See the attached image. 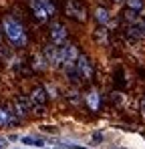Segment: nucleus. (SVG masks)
Here are the masks:
<instances>
[{"label": "nucleus", "instance_id": "nucleus-1", "mask_svg": "<svg viewBox=\"0 0 145 149\" xmlns=\"http://www.w3.org/2000/svg\"><path fill=\"white\" fill-rule=\"evenodd\" d=\"M2 32L6 36V40L14 47V49H24L28 45V34L24 24L12 14H4L2 16Z\"/></svg>", "mask_w": 145, "mask_h": 149}, {"label": "nucleus", "instance_id": "nucleus-2", "mask_svg": "<svg viewBox=\"0 0 145 149\" xmlns=\"http://www.w3.org/2000/svg\"><path fill=\"white\" fill-rule=\"evenodd\" d=\"M28 6H30L34 18H38V20H48L56 14V6L50 0H28Z\"/></svg>", "mask_w": 145, "mask_h": 149}, {"label": "nucleus", "instance_id": "nucleus-3", "mask_svg": "<svg viewBox=\"0 0 145 149\" xmlns=\"http://www.w3.org/2000/svg\"><path fill=\"white\" fill-rule=\"evenodd\" d=\"M65 12L69 18H75L77 22H87V18H89V10L83 0H67Z\"/></svg>", "mask_w": 145, "mask_h": 149}, {"label": "nucleus", "instance_id": "nucleus-4", "mask_svg": "<svg viewBox=\"0 0 145 149\" xmlns=\"http://www.w3.org/2000/svg\"><path fill=\"white\" fill-rule=\"evenodd\" d=\"M75 67H77V73L81 77V81H91L93 79L95 69H93V63L89 61L87 54H79L77 61H75Z\"/></svg>", "mask_w": 145, "mask_h": 149}, {"label": "nucleus", "instance_id": "nucleus-5", "mask_svg": "<svg viewBox=\"0 0 145 149\" xmlns=\"http://www.w3.org/2000/svg\"><path fill=\"white\" fill-rule=\"evenodd\" d=\"M69 38V30L63 22H50V42L56 47H63Z\"/></svg>", "mask_w": 145, "mask_h": 149}, {"label": "nucleus", "instance_id": "nucleus-6", "mask_svg": "<svg viewBox=\"0 0 145 149\" xmlns=\"http://www.w3.org/2000/svg\"><path fill=\"white\" fill-rule=\"evenodd\" d=\"M81 52L77 49V45H71V42H65L63 47H59V56H61V67H65V65H71L77 61V56H79Z\"/></svg>", "mask_w": 145, "mask_h": 149}, {"label": "nucleus", "instance_id": "nucleus-7", "mask_svg": "<svg viewBox=\"0 0 145 149\" xmlns=\"http://www.w3.org/2000/svg\"><path fill=\"white\" fill-rule=\"evenodd\" d=\"M30 103H32V107H36L38 109V113H45V105H47V91H45V87L43 85H36L32 91H30Z\"/></svg>", "mask_w": 145, "mask_h": 149}, {"label": "nucleus", "instance_id": "nucleus-8", "mask_svg": "<svg viewBox=\"0 0 145 149\" xmlns=\"http://www.w3.org/2000/svg\"><path fill=\"white\" fill-rule=\"evenodd\" d=\"M43 56L47 61L48 69H59L61 67V56H59V47L56 45H47L43 50Z\"/></svg>", "mask_w": 145, "mask_h": 149}, {"label": "nucleus", "instance_id": "nucleus-9", "mask_svg": "<svg viewBox=\"0 0 145 149\" xmlns=\"http://www.w3.org/2000/svg\"><path fill=\"white\" fill-rule=\"evenodd\" d=\"M12 111H14V115H16L18 119H22V117H26V115L32 111V103H30V99H26V97H16Z\"/></svg>", "mask_w": 145, "mask_h": 149}, {"label": "nucleus", "instance_id": "nucleus-10", "mask_svg": "<svg viewBox=\"0 0 145 149\" xmlns=\"http://www.w3.org/2000/svg\"><path fill=\"white\" fill-rule=\"evenodd\" d=\"M18 117L14 115V111L10 107H0V127H14L18 125Z\"/></svg>", "mask_w": 145, "mask_h": 149}, {"label": "nucleus", "instance_id": "nucleus-11", "mask_svg": "<svg viewBox=\"0 0 145 149\" xmlns=\"http://www.w3.org/2000/svg\"><path fill=\"white\" fill-rule=\"evenodd\" d=\"M93 18H95V22L99 26H109L111 24V12H109V8H105V6H97L95 10H93Z\"/></svg>", "mask_w": 145, "mask_h": 149}, {"label": "nucleus", "instance_id": "nucleus-12", "mask_svg": "<svg viewBox=\"0 0 145 149\" xmlns=\"http://www.w3.org/2000/svg\"><path fill=\"white\" fill-rule=\"evenodd\" d=\"M129 36L135 38V40L145 38V18H139V20H135V22L129 24Z\"/></svg>", "mask_w": 145, "mask_h": 149}, {"label": "nucleus", "instance_id": "nucleus-13", "mask_svg": "<svg viewBox=\"0 0 145 149\" xmlns=\"http://www.w3.org/2000/svg\"><path fill=\"white\" fill-rule=\"evenodd\" d=\"M85 103H87V107L91 109V111H99L101 109V103H103V99H101V93L99 91H89L87 95H85Z\"/></svg>", "mask_w": 145, "mask_h": 149}, {"label": "nucleus", "instance_id": "nucleus-14", "mask_svg": "<svg viewBox=\"0 0 145 149\" xmlns=\"http://www.w3.org/2000/svg\"><path fill=\"white\" fill-rule=\"evenodd\" d=\"M20 143L26 145V147H38V149L45 147V141L38 139V137H32V135H22L20 137Z\"/></svg>", "mask_w": 145, "mask_h": 149}, {"label": "nucleus", "instance_id": "nucleus-15", "mask_svg": "<svg viewBox=\"0 0 145 149\" xmlns=\"http://www.w3.org/2000/svg\"><path fill=\"white\" fill-rule=\"evenodd\" d=\"M93 38H95V42H99L101 47H105V45L109 42L107 28H105V26H97V30H95V34H93Z\"/></svg>", "mask_w": 145, "mask_h": 149}, {"label": "nucleus", "instance_id": "nucleus-16", "mask_svg": "<svg viewBox=\"0 0 145 149\" xmlns=\"http://www.w3.org/2000/svg\"><path fill=\"white\" fill-rule=\"evenodd\" d=\"M32 69H34V71H47L48 69V65H47V61H45V56H43V52H38V54L32 56Z\"/></svg>", "mask_w": 145, "mask_h": 149}, {"label": "nucleus", "instance_id": "nucleus-17", "mask_svg": "<svg viewBox=\"0 0 145 149\" xmlns=\"http://www.w3.org/2000/svg\"><path fill=\"white\" fill-rule=\"evenodd\" d=\"M125 4H127V10H133L137 14L145 8V0H125Z\"/></svg>", "mask_w": 145, "mask_h": 149}, {"label": "nucleus", "instance_id": "nucleus-18", "mask_svg": "<svg viewBox=\"0 0 145 149\" xmlns=\"http://www.w3.org/2000/svg\"><path fill=\"white\" fill-rule=\"evenodd\" d=\"M45 91H47L48 99H56V97H59V91H56V87H54L52 83H47V85H45Z\"/></svg>", "mask_w": 145, "mask_h": 149}, {"label": "nucleus", "instance_id": "nucleus-19", "mask_svg": "<svg viewBox=\"0 0 145 149\" xmlns=\"http://www.w3.org/2000/svg\"><path fill=\"white\" fill-rule=\"evenodd\" d=\"M101 143H103V133L95 131V133L91 135V145H101Z\"/></svg>", "mask_w": 145, "mask_h": 149}, {"label": "nucleus", "instance_id": "nucleus-20", "mask_svg": "<svg viewBox=\"0 0 145 149\" xmlns=\"http://www.w3.org/2000/svg\"><path fill=\"white\" fill-rule=\"evenodd\" d=\"M125 18H127L129 22H135V20H139V14L133 12V10H127V12H125Z\"/></svg>", "mask_w": 145, "mask_h": 149}, {"label": "nucleus", "instance_id": "nucleus-21", "mask_svg": "<svg viewBox=\"0 0 145 149\" xmlns=\"http://www.w3.org/2000/svg\"><path fill=\"white\" fill-rule=\"evenodd\" d=\"M8 147H10V141H8V137L0 135V149H8Z\"/></svg>", "mask_w": 145, "mask_h": 149}, {"label": "nucleus", "instance_id": "nucleus-22", "mask_svg": "<svg viewBox=\"0 0 145 149\" xmlns=\"http://www.w3.org/2000/svg\"><path fill=\"white\" fill-rule=\"evenodd\" d=\"M65 149H89L85 145H77V143H65Z\"/></svg>", "mask_w": 145, "mask_h": 149}, {"label": "nucleus", "instance_id": "nucleus-23", "mask_svg": "<svg viewBox=\"0 0 145 149\" xmlns=\"http://www.w3.org/2000/svg\"><path fill=\"white\" fill-rule=\"evenodd\" d=\"M141 113H143V115H145V99L141 101Z\"/></svg>", "mask_w": 145, "mask_h": 149}, {"label": "nucleus", "instance_id": "nucleus-24", "mask_svg": "<svg viewBox=\"0 0 145 149\" xmlns=\"http://www.w3.org/2000/svg\"><path fill=\"white\" fill-rule=\"evenodd\" d=\"M111 2H115V4H121V2H125V0H111Z\"/></svg>", "mask_w": 145, "mask_h": 149}]
</instances>
